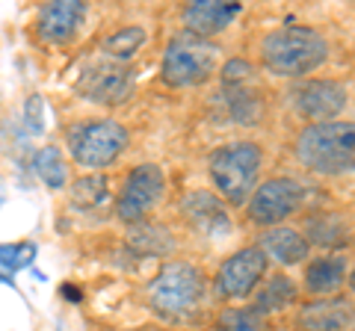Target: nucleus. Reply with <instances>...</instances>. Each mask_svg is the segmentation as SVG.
<instances>
[{
  "instance_id": "cd10ccee",
  "label": "nucleus",
  "mask_w": 355,
  "mask_h": 331,
  "mask_svg": "<svg viewBox=\"0 0 355 331\" xmlns=\"http://www.w3.org/2000/svg\"><path fill=\"white\" fill-rule=\"evenodd\" d=\"M6 202V184H3V178H0V204Z\"/></svg>"
},
{
  "instance_id": "4be33fe9",
  "label": "nucleus",
  "mask_w": 355,
  "mask_h": 331,
  "mask_svg": "<svg viewBox=\"0 0 355 331\" xmlns=\"http://www.w3.org/2000/svg\"><path fill=\"white\" fill-rule=\"evenodd\" d=\"M142 45H146V30L142 27H121L116 33H110V36L101 42V51H104L107 60L121 65L125 60H130Z\"/></svg>"
},
{
  "instance_id": "a878e982",
  "label": "nucleus",
  "mask_w": 355,
  "mask_h": 331,
  "mask_svg": "<svg viewBox=\"0 0 355 331\" xmlns=\"http://www.w3.org/2000/svg\"><path fill=\"white\" fill-rule=\"evenodd\" d=\"M254 83V69L246 60H228L225 69H222V86L231 89V86H246Z\"/></svg>"
},
{
  "instance_id": "f3484780",
  "label": "nucleus",
  "mask_w": 355,
  "mask_h": 331,
  "mask_svg": "<svg viewBox=\"0 0 355 331\" xmlns=\"http://www.w3.org/2000/svg\"><path fill=\"white\" fill-rule=\"evenodd\" d=\"M266 260H275L282 267H293V263H302L308 258V240L299 234L293 228H270L266 234L261 237V246H258Z\"/></svg>"
},
{
  "instance_id": "bb28decb",
  "label": "nucleus",
  "mask_w": 355,
  "mask_h": 331,
  "mask_svg": "<svg viewBox=\"0 0 355 331\" xmlns=\"http://www.w3.org/2000/svg\"><path fill=\"white\" fill-rule=\"evenodd\" d=\"M24 116H27V127L30 134H42V95H30V101L24 107Z\"/></svg>"
},
{
  "instance_id": "39448f33",
  "label": "nucleus",
  "mask_w": 355,
  "mask_h": 331,
  "mask_svg": "<svg viewBox=\"0 0 355 331\" xmlns=\"http://www.w3.org/2000/svg\"><path fill=\"white\" fill-rule=\"evenodd\" d=\"M219 48L210 39L193 36V33H178L169 39L163 51V80L175 86V89H187V86L205 83L216 69Z\"/></svg>"
},
{
  "instance_id": "20e7f679",
  "label": "nucleus",
  "mask_w": 355,
  "mask_h": 331,
  "mask_svg": "<svg viewBox=\"0 0 355 331\" xmlns=\"http://www.w3.org/2000/svg\"><path fill=\"white\" fill-rule=\"evenodd\" d=\"M210 181H214L222 202L228 204H246L254 193L261 175V148L254 142H231L214 151L210 157Z\"/></svg>"
},
{
  "instance_id": "0eeeda50",
  "label": "nucleus",
  "mask_w": 355,
  "mask_h": 331,
  "mask_svg": "<svg viewBox=\"0 0 355 331\" xmlns=\"http://www.w3.org/2000/svg\"><path fill=\"white\" fill-rule=\"evenodd\" d=\"M163 193H166L163 169L154 163H142L121 184V193L116 198V216L128 225L146 222V216L160 204Z\"/></svg>"
},
{
  "instance_id": "ddd939ff",
  "label": "nucleus",
  "mask_w": 355,
  "mask_h": 331,
  "mask_svg": "<svg viewBox=\"0 0 355 331\" xmlns=\"http://www.w3.org/2000/svg\"><path fill=\"white\" fill-rule=\"evenodd\" d=\"M184 216L198 234H205L210 240H216L222 234L231 231V219L225 211V202L214 193H205V190H196L184 198Z\"/></svg>"
},
{
  "instance_id": "6ab92c4d",
  "label": "nucleus",
  "mask_w": 355,
  "mask_h": 331,
  "mask_svg": "<svg viewBox=\"0 0 355 331\" xmlns=\"http://www.w3.org/2000/svg\"><path fill=\"white\" fill-rule=\"evenodd\" d=\"M302 237L308 240V246L317 242V246H326V249H340L349 242V225L338 213H323V216H314L305 225Z\"/></svg>"
},
{
  "instance_id": "a211bd4d",
  "label": "nucleus",
  "mask_w": 355,
  "mask_h": 331,
  "mask_svg": "<svg viewBox=\"0 0 355 331\" xmlns=\"http://www.w3.org/2000/svg\"><path fill=\"white\" fill-rule=\"evenodd\" d=\"M175 246L172 231L166 225H151V222H137L128 231V249H133L142 258H160Z\"/></svg>"
},
{
  "instance_id": "7ed1b4c3",
  "label": "nucleus",
  "mask_w": 355,
  "mask_h": 331,
  "mask_svg": "<svg viewBox=\"0 0 355 331\" xmlns=\"http://www.w3.org/2000/svg\"><path fill=\"white\" fill-rule=\"evenodd\" d=\"M205 290H207L205 275L193 263L175 260L166 263L157 272V278L148 284V302L151 311L160 319H166V323H184L205 302Z\"/></svg>"
},
{
  "instance_id": "f257e3e1",
  "label": "nucleus",
  "mask_w": 355,
  "mask_h": 331,
  "mask_svg": "<svg viewBox=\"0 0 355 331\" xmlns=\"http://www.w3.org/2000/svg\"><path fill=\"white\" fill-rule=\"evenodd\" d=\"M296 160L317 175L355 172V121L308 125L296 136Z\"/></svg>"
},
{
  "instance_id": "5701e85b",
  "label": "nucleus",
  "mask_w": 355,
  "mask_h": 331,
  "mask_svg": "<svg viewBox=\"0 0 355 331\" xmlns=\"http://www.w3.org/2000/svg\"><path fill=\"white\" fill-rule=\"evenodd\" d=\"M33 166H36V175L44 181L48 190H62L65 178H69V172H65V160L57 145H42L36 151V157H33Z\"/></svg>"
},
{
  "instance_id": "c85d7f7f",
  "label": "nucleus",
  "mask_w": 355,
  "mask_h": 331,
  "mask_svg": "<svg viewBox=\"0 0 355 331\" xmlns=\"http://www.w3.org/2000/svg\"><path fill=\"white\" fill-rule=\"evenodd\" d=\"M349 290L355 293V269H352V275H349Z\"/></svg>"
},
{
  "instance_id": "f03ea898",
  "label": "nucleus",
  "mask_w": 355,
  "mask_h": 331,
  "mask_svg": "<svg viewBox=\"0 0 355 331\" xmlns=\"http://www.w3.org/2000/svg\"><path fill=\"white\" fill-rule=\"evenodd\" d=\"M329 42L311 27H284L261 42V60L266 71L279 77H302L326 62Z\"/></svg>"
},
{
  "instance_id": "1a4fd4ad",
  "label": "nucleus",
  "mask_w": 355,
  "mask_h": 331,
  "mask_svg": "<svg viewBox=\"0 0 355 331\" xmlns=\"http://www.w3.org/2000/svg\"><path fill=\"white\" fill-rule=\"evenodd\" d=\"M302 204V186L293 178H272L261 184L249 198V219L254 225H282Z\"/></svg>"
},
{
  "instance_id": "9b49d317",
  "label": "nucleus",
  "mask_w": 355,
  "mask_h": 331,
  "mask_svg": "<svg viewBox=\"0 0 355 331\" xmlns=\"http://www.w3.org/2000/svg\"><path fill=\"white\" fill-rule=\"evenodd\" d=\"M291 104L311 125L331 121L347 107V89L338 80H305L291 92Z\"/></svg>"
},
{
  "instance_id": "423d86ee",
  "label": "nucleus",
  "mask_w": 355,
  "mask_h": 331,
  "mask_svg": "<svg viewBox=\"0 0 355 331\" xmlns=\"http://www.w3.org/2000/svg\"><path fill=\"white\" fill-rule=\"evenodd\" d=\"M69 148L83 169H107L128 148V130L113 118H89L69 130Z\"/></svg>"
},
{
  "instance_id": "393cba45",
  "label": "nucleus",
  "mask_w": 355,
  "mask_h": 331,
  "mask_svg": "<svg viewBox=\"0 0 355 331\" xmlns=\"http://www.w3.org/2000/svg\"><path fill=\"white\" fill-rule=\"evenodd\" d=\"M36 260V242H15V246H0V269L18 272Z\"/></svg>"
},
{
  "instance_id": "412c9836",
  "label": "nucleus",
  "mask_w": 355,
  "mask_h": 331,
  "mask_svg": "<svg viewBox=\"0 0 355 331\" xmlns=\"http://www.w3.org/2000/svg\"><path fill=\"white\" fill-rule=\"evenodd\" d=\"M110 202V181L104 175H86V178L71 184V207L80 213L101 211Z\"/></svg>"
},
{
  "instance_id": "2eb2a0df",
  "label": "nucleus",
  "mask_w": 355,
  "mask_h": 331,
  "mask_svg": "<svg viewBox=\"0 0 355 331\" xmlns=\"http://www.w3.org/2000/svg\"><path fill=\"white\" fill-rule=\"evenodd\" d=\"M240 3L234 0H196L184 9V24H187V33L193 36H202V39H210L222 33L225 27H231V21L240 15Z\"/></svg>"
},
{
  "instance_id": "b1692460",
  "label": "nucleus",
  "mask_w": 355,
  "mask_h": 331,
  "mask_svg": "<svg viewBox=\"0 0 355 331\" xmlns=\"http://www.w3.org/2000/svg\"><path fill=\"white\" fill-rule=\"evenodd\" d=\"M222 331H263V319L252 307H231L219 316Z\"/></svg>"
},
{
  "instance_id": "9d476101",
  "label": "nucleus",
  "mask_w": 355,
  "mask_h": 331,
  "mask_svg": "<svg viewBox=\"0 0 355 331\" xmlns=\"http://www.w3.org/2000/svg\"><path fill=\"white\" fill-rule=\"evenodd\" d=\"M77 92L92 104L119 107L133 95V71L119 62H98L89 65L77 80Z\"/></svg>"
},
{
  "instance_id": "dca6fc26",
  "label": "nucleus",
  "mask_w": 355,
  "mask_h": 331,
  "mask_svg": "<svg viewBox=\"0 0 355 331\" xmlns=\"http://www.w3.org/2000/svg\"><path fill=\"white\" fill-rule=\"evenodd\" d=\"M347 281H349L347 258H338V255L317 258L314 263H308V269H305V290H308V296H314V299L338 296Z\"/></svg>"
},
{
  "instance_id": "f8f14e48",
  "label": "nucleus",
  "mask_w": 355,
  "mask_h": 331,
  "mask_svg": "<svg viewBox=\"0 0 355 331\" xmlns=\"http://www.w3.org/2000/svg\"><path fill=\"white\" fill-rule=\"evenodd\" d=\"M86 18V3L80 0H53L39 12V36L48 45H65Z\"/></svg>"
},
{
  "instance_id": "4468645a",
  "label": "nucleus",
  "mask_w": 355,
  "mask_h": 331,
  "mask_svg": "<svg viewBox=\"0 0 355 331\" xmlns=\"http://www.w3.org/2000/svg\"><path fill=\"white\" fill-rule=\"evenodd\" d=\"M355 323V305L343 296L314 299L299 311V328L302 331H347Z\"/></svg>"
},
{
  "instance_id": "6e6552de",
  "label": "nucleus",
  "mask_w": 355,
  "mask_h": 331,
  "mask_svg": "<svg viewBox=\"0 0 355 331\" xmlns=\"http://www.w3.org/2000/svg\"><path fill=\"white\" fill-rule=\"evenodd\" d=\"M266 255L258 246H246L234 251L231 258H225V263L219 267L214 287H216V296L222 299H246L249 293L258 290L261 278L266 275Z\"/></svg>"
},
{
  "instance_id": "aec40b11",
  "label": "nucleus",
  "mask_w": 355,
  "mask_h": 331,
  "mask_svg": "<svg viewBox=\"0 0 355 331\" xmlns=\"http://www.w3.org/2000/svg\"><path fill=\"white\" fill-rule=\"evenodd\" d=\"M296 302V284L287 278V275H272L261 290H258V299H254V307L261 316L263 314H279L284 307H291Z\"/></svg>"
}]
</instances>
